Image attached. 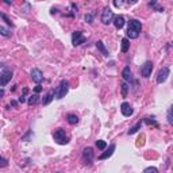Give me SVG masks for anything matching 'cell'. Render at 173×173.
I'll return each mask as SVG.
<instances>
[{"instance_id": "7402d4cb", "label": "cell", "mask_w": 173, "mask_h": 173, "mask_svg": "<svg viewBox=\"0 0 173 173\" xmlns=\"http://www.w3.org/2000/svg\"><path fill=\"white\" fill-rule=\"evenodd\" d=\"M96 146H97V149L104 150L106 148H107V142H106V141H102V139H99V141H96Z\"/></svg>"}, {"instance_id": "7c38bea8", "label": "cell", "mask_w": 173, "mask_h": 173, "mask_svg": "<svg viewBox=\"0 0 173 173\" xmlns=\"http://www.w3.org/2000/svg\"><path fill=\"white\" fill-rule=\"evenodd\" d=\"M115 148H116L115 145H110V148H108L107 152L102 153L100 156H99V160H107L108 157H111L112 154H114V152H115Z\"/></svg>"}, {"instance_id": "8992f818", "label": "cell", "mask_w": 173, "mask_h": 173, "mask_svg": "<svg viewBox=\"0 0 173 173\" xmlns=\"http://www.w3.org/2000/svg\"><path fill=\"white\" fill-rule=\"evenodd\" d=\"M114 19V12L111 11V8H104L103 10V14H102V23L103 24H108V23H111Z\"/></svg>"}, {"instance_id": "2e32d148", "label": "cell", "mask_w": 173, "mask_h": 173, "mask_svg": "<svg viewBox=\"0 0 173 173\" xmlns=\"http://www.w3.org/2000/svg\"><path fill=\"white\" fill-rule=\"evenodd\" d=\"M96 47H97V50H100V53H102L104 57H108V50L106 49L104 43H103L102 41H97V42H96Z\"/></svg>"}, {"instance_id": "e0dca14e", "label": "cell", "mask_w": 173, "mask_h": 173, "mask_svg": "<svg viewBox=\"0 0 173 173\" xmlns=\"http://www.w3.org/2000/svg\"><path fill=\"white\" fill-rule=\"evenodd\" d=\"M128 49H130V41H128V38H123L122 39V47H120V50H122V53H127Z\"/></svg>"}, {"instance_id": "d6a6232c", "label": "cell", "mask_w": 173, "mask_h": 173, "mask_svg": "<svg viewBox=\"0 0 173 173\" xmlns=\"http://www.w3.org/2000/svg\"><path fill=\"white\" fill-rule=\"evenodd\" d=\"M11 106H12V107H16L18 103H16V102H11Z\"/></svg>"}, {"instance_id": "4dcf8cb0", "label": "cell", "mask_w": 173, "mask_h": 173, "mask_svg": "<svg viewBox=\"0 0 173 173\" xmlns=\"http://www.w3.org/2000/svg\"><path fill=\"white\" fill-rule=\"evenodd\" d=\"M122 4H123V2H116V0L114 2V6H115V7H120Z\"/></svg>"}, {"instance_id": "484cf974", "label": "cell", "mask_w": 173, "mask_h": 173, "mask_svg": "<svg viewBox=\"0 0 173 173\" xmlns=\"http://www.w3.org/2000/svg\"><path fill=\"white\" fill-rule=\"evenodd\" d=\"M7 165H8V160H7V158H3L2 156H0V167L4 168V167H7Z\"/></svg>"}, {"instance_id": "9c48e42d", "label": "cell", "mask_w": 173, "mask_h": 173, "mask_svg": "<svg viewBox=\"0 0 173 173\" xmlns=\"http://www.w3.org/2000/svg\"><path fill=\"white\" fill-rule=\"evenodd\" d=\"M30 76H31L32 81L37 83V84H41L43 81V73L39 71V69H37V68L32 69L31 73H30Z\"/></svg>"}, {"instance_id": "603a6c76", "label": "cell", "mask_w": 173, "mask_h": 173, "mask_svg": "<svg viewBox=\"0 0 173 173\" xmlns=\"http://www.w3.org/2000/svg\"><path fill=\"white\" fill-rule=\"evenodd\" d=\"M0 16H2L3 19H4V22H6V23L8 24V26H11V27H14V23H12V22H11V19H10V18L6 15V14H3V12H2V14H0Z\"/></svg>"}, {"instance_id": "1f68e13d", "label": "cell", "mask_w": 173, "mask_h": 173, "mask_svg": "<svg viewBox=\"0 0 173 173\" xmlns=\"http://www.w3.org/2000/svg\"><path fill=\"white\" fill-rule=\"evenodd\" d=\"M3 97H4V89H3V88H0V100H2Z\"/></svg>"}, {"instance_id": "9a60e30c", "label": "cell", "mask_w": 173, "mask_h": 173, "mask_svg": "<svg viewBox=\"0 0 173 173\" xmlns=\"http://www.w3.org/2000/svg\"><path fill=\"white\" fill-rule=\"evenodd\" d=\"M53 99H54V91L50 89V91L45 95V96H43V99H42V104H43V106H47L51 100H53Z\"/></svg>"}, {"instance_id": "f546056e", "label": "cell", "mask_w": 173, "mask_h": 173, "mask_svg": "<svg viewBox=\"0 0 173 173\" xmlns=\"http://www.w3.org/2000/svg\"><path fill=\"white\" fill-rule=\"evenodd\" d=\"M18 102H19V103H24V102H26V97H24V95H22V96H20L19 99H18Z\"/></svg>"}, {"instance_id": "4fadbf2b", "label": "cell", "mask_w": 173, "mask_h": 173, "mask_svg": "<svg viewBox=\"0 0 173 173\" xmlns=\"http://www.w3.org/2000/svg\"><path fill=\"white\" fill-rule=\"evenodd\" d=\"M114 26L118 28V30H120V28L124 26V18L122 16V15H118V16H115L114 18Z\"/></svg>"}, {"instance_id": "30bf717a", "label": "cell", "mask_w": 173, "mask_h": 173, "mask_svg": "<svg viewBox=\"0 0 173 173\" xmlns=\"http://www.w3.org/2000/svg\"><path fill=\"white\" fill-rule=\"evenodd\" d=\"M120 112H122V115H123V116H131L134 111H132L130 103L124 102V103H122V106H120Z\"/></svg>"}, {"instance_id": "cb8c5ba5", "label": "cell", "mask_w": 173, "mask_h": 173, "mask_svg": "<svg viewBox=\"0 0 173 173\" xmlns=\"http://www.w3.org/2000/svg\"><path fill=\"white\" fill-rule=\"evenodd\" d=\"M128 88H130V87H128L126 83H123V84H122V95H123V97H126V96H127V91H128Z\"/></svg>"}, {"instance_id": "ac0fdd59", "label": "cell", "mask_w": 173, "mask_h": 173, "mask_svg": "<svg viewBox=\"0 0 173 173\" xmlns=\"http://www.w3.org/2000/svg\"><path fill=\"white\" fill-rule=\"evenodd\" d=\"M66 120H68L69 124H77L79 123V116L75 115V114H69L68 118H66Z\"/></svg>"}, {"instance_id": "ba28073f", "label": "cell", "mask_w": 173, "mask_h": 173, "mask_svg": "<svg viewBox=\"0 0 173 173\" xmlns=\"http://www.w3.org/2000/svg\"><path fill=\"white\" fill-rule=\"evenodd\" d=\"M168 76H169V68L168 66H164L162 69H161L160 72H158V75H157V83L158 84H162L167 81V79H168Z\"/></svg>"}, {"instance_id": "5b68a950", "label": "cell", "mask_w": 173, "mask_h": 173, "mask_svg": "<svg viewBox=\"0 0 173 173\" xmlns=\"http://www.w3.org/2000/svg\"><path fill=\"white\" fill-rule=\"evenodd\" d=\"M85 41H87V38L83 35L81 31H75L72 34V43H73V46H80V45H83Z\"/></svg>"}, {"instance_id": "3957f363", "label": "cell", "mask_w": 173, "mask_h": 173, "mask_svg": "<svg viewBox=\"0 0 173 173\" xmlns=\"http://www.w3.org/2000/svg\"><path fill=\"white\" fill-rule=\"evenodd\" d=\"M53 138H54V141H56L58 145H68L69 143V138L66 137L64 128H57V130H54Z\"/></svg>"}, {"instance_id": "ffe728a7", "label": "cell", "mask_w": 173, "mask_h": 173, "mask_svg": "<svg viewBox=\"0 0 173 173\" xmlns=\"http://www.w3.org/2000/svg\"><path fill=\"white\" fill-rule=\"evenodd\" d=\"M141 126H142V122H138L137 124H135V126H132L130 130H128V135H132V134H135V132H137L139 128H141Z\"/></svg>"}, {"instance_id": "6da1fadb", "label": "cell", "mask_w": 173, "mask_h": 173, "mask_svg": "<svg viewBox=\"0 0 173 173\" xmlns=\"http://www.w3.org/2000/svg\"><path fill=\"white\" fill-rule=\"evenodd\" d=\"M142 30V24L141 22L137 19H130L128 22V28H127V37L130 39H137Z\"/></svg>"}, {"instance_id": "83f0119b", "label": "cell", "mask_w": 173, "mask_h": 173, "mask_svg": "<svg viewBox=\"0 0 173 173\" xmlns=\"http://www.w3.org/2000/svg\"><path fill=\"white\" fill-rule=\"evenodd\" d=\"M84 19H85L87 23H92V22H93V16H92L91 14H87V15L84 16Z\"/></svg>"}, {"instance_id": "277c9868", "label": "cell", "mask_w": 173, "mask_h": 173, "mask_svg": "<svg viewBox=\"0 0 173 173\" xmlns=\"http://www.w3.org/2000/svg\"><path fill=\"white\" fill-rule=\"evenodd\" d=\"M11 79H12V71L6 68L4 71L0 73V87H6L11 81Z\"/></svg>"}, {"instance_id": "4316f807", "label": "cell", "mask_w": 173, "mask_h": 173, "mask_svg": "<svg viewBox=\"0 0 173 173\" xmlns=\"http://www.w3.org/2000/svg\"><path fill=\"white\" fill-rule=\"evenodd\" d=\"M168 123H173V118H172V108H168Z\"/></svg>"}, {"instance_id": "d4e9b609", "label": "cell", "mask_w": 173, "mask_h": 173, "mask_svg": "<svg viewBox=\"0 0 173 173\" xmlns=\"http://www.w3.org/2000/svg\"><path fill=\"white\" fill-rule=\"evenodd\" d=\"M143 173H158V169L154 168V167H149L143 171Z\"/></svg>"}, {"instance_id": "f1b7e54d", "label": "cell", "mask_w": 173, "mask_h": 173, "mask_svg": "<svg viewBox=\"0 0 173 173\" xmlns=\"http://www.w3.org/2000/svg\"><path fill=\"white\" fill-rule=\"evenodd\" d=\"M34 91H35V93H39V92L42 91V87L38 84V85H37V87H34Z\"/></svg>"}, {"instance_id": "52a82bcc", "label": "cell", "mask_w": 173, "mask_h": 173, "mask_svg": "<svg viewBox=\"0 0 173 173\" xmlns=\"http://www.w3.org/2000/svg\"><path fill=\"white\" fill-rule=\"evenodd\" d=\"M152 71H153V62L152 61H146L145 64L142 65V68H141V75L148 79V77L152 76Z\"/></svg>"}, {"instance_id": "d6986e66", "label": "cell", "mask_w": 173, "mask_h": 173, "mask_svg": "<svg viewBox=\"0 0 173 173\" xmlns=\"http://www.w3.org/2000/svg\"><path fill=\"white\" fill-rule=\"evenodd\" d=\"M38 100H39V96L35 93V95H32V96L28 97L27 104H28V106H34V104H37V103H38Z\"/></svg>"}, {"instance_id": "5bb4252c", "label": "cell", "mask_w": 173, "mask_h": 173, "mask_svg": "<svg viewBox=\"0 0 173 173\" xmlns=\"http://www.w3.org/2000/svg\"><path fill=\"white\" fill-rule=\"evenodd\" d=\"M122 77L124 81H132V73H131V69L130 66H126L122 72Z\"/></svg>"}, {"instance_id": "8fae6325", "label": "cell", "mask_w": 173, "mask_h": 173, "mask_svg": "<svg viewBox=\"0 0 173 173\" xmlns=\"http://www.w3.org/2000/svg\"><path fill=\"white\" fill-rule=\"evenodd\" d=\"M83 157L84 160L87 161V164H91L93 161V152H92L91 148H85L83 150Z\"/></svg>"}, {"instance_id": "44dd1931", "label": "cell", "mask_w": 173, "mask_h": 173, "mask_svg": "<svg viewBox=\"0 0 173 173\" xmlns=\"http://www.w3.org/2000/svg\"><path fill=\"white\" fill-rule=\"evenodd\" d=\"M0 34H2L3 37H10L11 35V31L8 30V28H6L4 26L0 24Z\"/></svg>"}, {"instance_id": "7a4b0ae2", "label": "cell", "mask_w": 173, "mask_h": 173, "mask_svg": "<svg viewBox=\"0 0 173 173\" xmlns=\"http://www.w3.org/2000/svg\"><path fill=\"white\" fill-rule=\"evenodd\" d=\"M69 91V83L66 81V80H62L60 83V85L56 88V91H54V97L57 99V100H60V99L65 97V95L68 93Z\"/></svg>"}]
</instances>
